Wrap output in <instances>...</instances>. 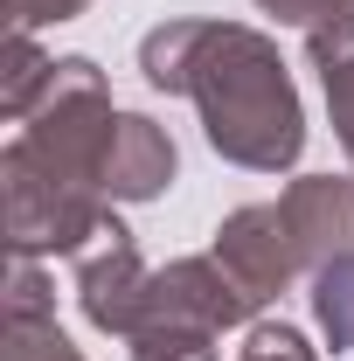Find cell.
I'll return each mask as SVG.
<instances>
[{
    "instance_id": "obj_5",
    "label": "cell",
    "mask_w": 354,
    "mask_h": 361,
    "mask_svg": "<svg viewBox=\"0 0 354 361\" xmlns=\"http://www.w3.org/2000/svg\"><path fill=\"white\" fill-rule=\"evenodd\" d=\"M285 216H292V229H299V250H306V264H334L341 250H354V180L341 174H306L292 180L285 195Z\"/></svg>"
},
{
    "instance_id": "obj_4",
    "label": "cell",
    "mask_w": 354,
    "mask_h": 361,
    "mask_svg": "<svg viewBox=\"0 0 354 361\" xmlns=\"http://www.w3.org/2000/svg\"><path fill=\"white\" fill-rule=\"evenodd\" d=\"M174 139L167 126H153L146 111H118L111 146H104V195L111 202H153L174 188Z\"/></svg>"
},
{
    "instance_id": "obj_13",
    "label": "cell",
    "mask_w": 354,
    "mask_h": 361,
    "mask_svg": "<svg viewBox=\"0 0 354 361\" xmlns=\"http://www.w3.org/2000/svg\"><path fill=\"white\" fill-rule=\"evenodd\" d=\"M7 319H56V299H49V278L35 271V257H14V278H7Z\"/></svg>"
},
{
    "instance_id": "obj_14",
    "label": "cell",
    "mask_w": 354,
    "mask_h": 361,
    "mask_svg": "<svg viewBox=\"0 0 354 361\" xmlns=\"http://www.w3.org/2000/svg\"><path fill=\"white\" fill-rule=\"evenodd\" d=\"M84 7L90 0H7V21L35 35V28H49V21H77Z\"/></svg>"
},
{
    "instance_id": "obj_6",
    "label": "cell",
    "mask_w": 354,
    "mask_h": 361,
    "mask_svg": "<svg viewBox=\"0 0 354 361\" xmlns=\"http://www.w3.org/2000/svg\"><path fill=\"white\" fill-rule=\"evenodd\" d=\"M306 63L319 70V90H326V111H334V139L354 167V28H319L306 35Z\"/></svg>"
},
{
    "instance_id": "obj_11",
    "label": "cell",
    "mask_w": 354,
    "mask_h": 361,
    "mask_svg": "<svg viewBox=\"0 0 354 361\" xmlns=\"http://www.w3.org/2000/svg\"><path fill=\"white\" fill-rule=\"evenodd\" d=\"M236 361H319V355L306 348V334H299V326H285V319H257Z\"/></svg>"
},
{
    "instance_id": "obj_7",
    "label": "cell",
    "mask_w": 354,
    "mask_h": 361,
    "mask_svg": "<svg viewBox=\"0 0 354 361\" xmlns=\"http://www.w3.org/2000/svg\"><path fill=\"white\" fill-rule=\"evenodd\" d=\"M49 77H56V56H42L28 28H14V35H7V56H0V118L21 126V118L42 104Z\"/></svg>"
},
{
    "instance_id": "obj_10",
    "label": "cell",
    "mask_w": 354,
    "mask_h": 361,
    "mask_svg": "<svg viewBox=\"0 0 354 361\" xmlns=\"http://www.w3.org/2000/svg\"><path fill=\"white\" fill-rule=\"evenodd\" d=\"M7 361H84L56 319H7Z\"/></svg>"
},
{
    "instance_id": "obj_8",
    "label": "cell",
    "mask_w": 354,
    "mask_h": 361,
    "mask_svg": "<svg viewBox=\"0 0 354 361\" xmlns=\"http://www.w3.org/2000/svg\"><path fill=\"white\" fill-rule=\"evenodd\" d=\"M312 319L341 355H354V250H341L334 264L312 271Z\"/></svg>"
},
{
    "instance_id": "obj_2",
    "label": "cell",
    "mask_w": 354,
    "mask_h": 361,
    "mask_svg": "<svg viewBox=\"0 0 354 361\" xmlns=\"http://www.w3.org/2000/svg\"><path fill=\"white\" fill-rule=\"evenodd\" d=\"M70 264H77V306H84V319L97 326V334L133 341L139 313H146V285H153V271L139 264L133 229L118 223V216H104V229L90 236Z\"/></svg>"
},
{
    "instance_id": "obj_3",
    "label": "cell",
    "mask_w": 354,
    "mask_h": 361,
    "mask_svg": "<svg viewBox=\"0 0 354 361\" xmlns=\"http://www.w3.org/2000/svg\"><path fill=\"white\" fill-rule=\"evenodd\" d=\"M216 257L236 271L257 299H278L292 278H312L306 250H299V229H292V216H285V202H250V209L222 216Z\"/></svg>"
},
{
    "instance_id": "obj_12",
    "label": "cell",
    "mask_w": 354,
    "mask_h": 361,
    "mask_svg": "<svg viewBox=\"0 0 354 361\" xmlns=\"http://www.w3.org/2000/svg\"><path fill=\"white\" fill-rule=\"evenodd\" d=\"M264 14H278V21H292V28H306V35H319V28H354V0H257Z\"/></svg>"
},
{
    "instance_id": "obj_9",
    "label": "cell",
    "mask_w": 354,
    "mask_h": 361,
    "mask_svg": "<svg viewBox=\"0 0 354 361\" xmlns=\"http://www.w3.org/2000/svg\"><path fill=\"white\" fill-rule=\"evenodd\" d=\"M133 361H216V334L146 326V334H133Z\"/></svg>"
},
{
    "instance_id": "obj_1",
    "label": "cell",
    "mask_w": 354,
    "mask_h": 361,
    "mask_svg": "<svg viewBox=\"0 0 354 361\" xmlns=\"http://www.w3.org/2000/svg\"><path fill=\"white\" fill-rule=\"evenodd\" d=\"M146 84L167 97H195L202 133L229 167L285 174L306 153V111L278 42L243 21H167L139 42Z\"/></svg>"
}]
</instances>
